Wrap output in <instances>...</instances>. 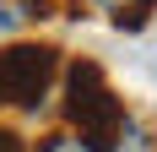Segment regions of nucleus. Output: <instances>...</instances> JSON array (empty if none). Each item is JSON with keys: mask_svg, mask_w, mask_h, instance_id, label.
Listing matches in <instances>:
<instances>
[{"mask_svg": "<svg viewBox=\"0 0 157 152\" xmlns=\"http://www.w3.org/2000/svg\"><path fill=\"white\" fill-rule=\"evenodd\" d=\"M65 125L76 130V136H87L98 152L114 141V130L125 125V103H119V92L109 87V76H103V65L92 60H76L65 65Z\"/></svg>", "mask_w": 157, "mask_h": 152, "instance_id": "obj_1", "label": "nucleus"}, {"mask_svg": "<svg viewBox=\"0 0 157 152\" xmlns=\"http://www.w3.org/2000/svg\"><path fill=\"white\" fill-rule=\"evenodd\" d=\"M0 71H6V98L16 109H38L60 76V49L54 44H11L0 49Z\"/></svg>", "mask_w": 157, "mask_h": 152, "instance_id": "obj_2", "label": "nucleus"}, {"mask_svg": "<svg viewBox=\"0 0 157 152\" xmlns=\"http://www.w3.org/2000/svg\"><path fill=\"white\" fill-rule=\"evenodd\" d=\"M87 11H98L109 27H119V33H141L146 22H152V11H157V0H81Z\"/></svg>", "mask_w": 157, "mask_h": 152, "instance_id": "obj_3", "label": "nucleus"}, {"mask_svg": "<svg viewBox=\"0 0 157 152\" xmlns=\"http://www.w3.org/2000/svg\"><path fill=\"white\" fill-rule=\"evenodd\" d=\"M49 6H54V0H0V38L33 27L38 16H49Z\"/></svg>", "mask_w": 157, "mask_h": 152, "instance_id": "obj_4", "label": "nucleus"}, {"mask_svg": "<svg viewBox=\"0 0 157 152\" xmlns=\"http://www.w3.org/2000/svg\"><path fill=\"white\" fill-rule=\"evenodd\" d=\"M103 152H157V136L136 120V114H125V125L114 130V141H109Z\"/></svg>", "mask_w": 157, "mask_h": 152, "instance_id": "obj_5", "label": "nucleus"}, {"mask_svg": "<svg viewBox=\"0 0 157 152\" xmlns=\"http://www.w3.org/2000/svg\"><path fill=\"white\" fill-rule=\"evenodd\" d=\"M38 152H98V147L65 125V130H54V136H44V141H38Z\"/></svg>", "mask_w": 157, "mask_h": 152, "instance_id": "obj_6", "label": "nucleus"}, {"mask_svg": "<svg viewBox=\"0 0 157 152\" xmlns=\"http://www.w3.org/2000/svg\"><path fill=\"white\" fill-rule=\"evenodd\" d=\"M0 152H27V141H22V136H16V130H11V125H0Z\"/></svg>", "mask_w": 157, "mask_h": 152, "instance_id": "obj_7", "label": "nucleus"}, {"mask_svg": "<svg viewBox=\"0 0 157 152\" xmlns=\"http://www.w3.org/2000/svg\"><path fill=\"white\" fill-rule=\"evenodd\" d=\"M0 103H11V98H6V71H0Z\"/></svg>", "mask_w": 157, "mask_h": 152, "instance_id": "obj_8", "label": "nucleus"}]
</instances>
